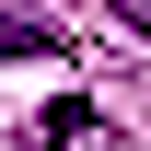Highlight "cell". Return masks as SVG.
Returning <instances> with one entry per match:
<instances>
[{"mask_svg":"<svg viewBox=\"0 0 151 151\" xmlns=\"http://www.w3.org/2000/svg\"><path fill=\"white\" fill-rule=\"evenodd\" d=\"M70 35H58V23H0V58H58Z\"/></svg>","mask_w":151,"mask_h":151,"instance_id":"6da1fadb","label":"cell"},{"mask_svg":"<svg viewBox=\"0 0 151 151\" xmlns=\"http://www.w3.org/2000/svg\"><path fill=\"white\" fill-rule=\"evenodd\" d=\"M116 35H128V47H151V0H116Z\"/></svg>","mask_w":151,"mask_h":151,"instance_id":"7a4b0ae2","label":"cell"}]
</instances>
